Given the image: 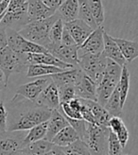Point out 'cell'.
Instances as JSON below:
<instances>
[{
  "instance_id": "6da1fadb",
  "label": "cell",
  "mask_w": 138,
  "mask_h": 155,
  "mask_svg": "<svg viewBox=\"0 0 138 155\" xmlns=\"http://www.w3.org/2000/svg\"><path fill=\"white\" fill-rule=\"evenodd\" d=\"M52 110L15 95L8 111V131L28 130L34 126L48 121Z\"/></svg>"
},
{
  "instance_id": "7a4b0ae2",
  "label": "cell",
  "mask_w": 138,
  "mask_h": 155,
  "mask_svg": "<svg viewBox=\"0 0 138 155\" xmlns=\"http://www.w3.org/2000/svg\"><path fill=\"white\" fill-rule=\"evenodd\" d=\"M60 18V14L56 12L52 16L43 19L36 20L28 23L26 26L18 30L20 35H22L27 40L40 45L48 49L50 44L49 41V30L52 25Z\"/></svg>"
},
{
  "instance_id": "3957f363",
  "label": "cell",
  "mask_w": 138,
  "mask_h": 155,
  "mask_svg": "<svg viewBox=\"0 0 138 155\" xmlns=\"http://www.w3.org/2000/svg\"><path fill=\"white\" fill-rule=\"evenodd\" d=\"M121 71L122 66L108 59L102 79L97 85V101L100 105H105L113 91L116 89L120 80Z\"/></svg>"
},
{
  "instance_id": "277c9868",
  "label": "cell",
  "mask_w": 138,
  "mask_h": 155,
  "mask_svg": "<svg viewBox=\"0 0 138 155\" xmlns=\"http://www.w3.org/2000/svg\"><path fill=\"white\" fill-rule=\"evenodd\" d=\"M110 129L99 124L88 123L83 140L91 155H108V136Z\"/></svg>"
},
{
  "instance_id": "5b68a950",
  "label": "cell",
  "mask_w": 138,
  "mask_h": 155,
  "mask_svg": "<svg viewBox=\"0 0 138 155\" xmlns=\"http://www.w3.org/2000/svg\"><path fill=\"white\" fill-rule=\"evenodd\" d=\"M27 12L28 0H10L7 12L0 22V27L11 28L18 31L30 22Z\"/></svg>"
},
{
  "instance_id": "8992f818",
  "label": "cell",
  "mask_w": 138,
  "mask_h": 155,
  "mask_svg": "<svg viewBox=\"0 0 138 155\" xmlns=\"http://www.w3.org/2000/svg\"><path fill=\"white\" fill-rule=\"evenodd\" d=\"M28 65L27 54L15 52L9 45L0 50V68L5 74L7 82L12 74L24 72L28 70Z\"/></svg>"
},
{
  "instance_id": "52a82bcc",
  "label": "cell",
  "mask_w": 138,
  "mask_h": 155,
  "mask_svg": "<svg viewBox=\"0 0 138 155\" xmlns=\"http://www.w3.org/2000/svg\"><path fill=\"white\" fill-rule=\"evenodd\" d=\"M108 58L100 54H79L78 66L97 85L100 82Z\"/></svg>"
},
{
  "instance_id": "ba28073f",
  "label": "cell",
  "mask_w": 138,
  "mask_h": 155,
  "mask_svg": "<svg viewBox=\"0 0 138 155\" xmlns=\"http://www.w3.org/2000/svg\"><path fill=\"white\" fill-rule=\"evenodd\" d=\"M7 37H8V45L17 53L20 54H28V53H48V50L44 46L32 43L22 35L19 34L17 30L11 28H7Z\"/></svg>"
},
{
  "instance_id": "9c48e42d",
  "label": "cell",
  "mask_w": 138,
  "mask_h": 155,
  "mask_svg": "<svg viewBox=\"0 0 138 155\" xmlns=\"http://www.w3.org/2000/svg\"><path fill=\"white\" fill-rule=\"evenodd\" d=\"M24 130L0 131V155H13L24 149Z\"/></svg>"
},
{
  "instance_id": "30bf717a",
  "label": "cell",
  "mask_w": 138,
  "mask_h": 155,
  "mask_svg": "<svg viewBox=\"0 0 138 155\" xmlns=\"http://www.w3.org/2000/svg\"><path fill=\"white\" fill-rule=\"evenodd\" d=\"M74 86L76 97L97 101V84L80 68L77 70Z\"/></svg>"
},
{
  "instance_id": "8fae6325",
  "label": "cell",
  "mask_w": 138,
  "mask_h": 155,
  "mask_svg": "<svg viewBox=\"0 0 138 155\" xmlns=\"http://www.w3.org/2000/svg\"><path fill=\"white\" fill-rule=\"evenodd\" d=\"M104 28L97 27L79 48V54H100L104 48Z\"/></svg>"
},
{
  "instance_id": "7c38bea8",
  "label": "cell",
  "mask_w": 138,
  "mask_h": 155,
  "mask_svg": "<svg viewBox=\"0 0 138 155\" xmlns=\"http://www.w3.org/2000/svg\"><path fill=\"white\" fill-rule=\"evenodd\" d=\"M51 79H38L34 81L23 84L16 89L17 96H20L26 99H28L32 102H36L38 97L43 92V90L48 86Z\"/></svg>"
},
{
  "instance_id": "4fadbf2b",
  "label": "cell",
  "mask_w": 138,
  "mask_h": 155,
  "mask_svg": "<svg viewBox=\"0 0 138 155\" xmlns=\"http://www.w3.org/2000/svg\"><path fill=\"white\" fill-rule=\"evenodd\" d=\"M64 28L71 34L77 45H79V48L94 30L93 28H91L85 22L79 18L71 22L64 23Z\"/></svg>"
},
{
  "instance_id": "5bb4252c",
  "label": "cell",
  "mask_w": 138,
  "mask_h": 155,
  "mask_svg": "<svg viewBox=\"0 0 138 155\" xmlns=\"http://www.w3.org/2000/svg\"><path fill=\"white\" fill-rule=\"evenodd\" d=\"M36 103L42 105L44 107H47L50 110H55L60 108V97H59V91L56 86V84L52 81L45 87L43 92L38 97Z\"/></svg>"
},
{
  "instance_id": "9a60e30c",
  "label": "cell",
  "mask_w": 138,
  "mask_h": 155,
  "mask_svg": "<svg viewBox=\"0 0 138 155\" xmlns=\"http://www.w3.org/2000/svg\"><path fill=\"white\" fill-rule=\"evenodd\" d=\"M50 54L55 56L60 61H64L66 64L78 66L79 61V46L78 45H64L61 44L57 48L49 51Z\"/></svg>"
},
{
  "instance_id": "2e32d148",
  "label": "cell",
  "mask_w": 138,
  "mask_h": 155,
  "mask_svg": "<svg viewBox=\"0 0 138 155\" xmlns=\"http://www.w3.org/2000/svg\"><path fill=\"white\" fill-rule=\"evenodd\" d=\"M57 11H54L45 5L43 0H28V17L29 21L43 20L52 16Z\"/></svg>"
},
{
  "instance_id": "e0dca14e",
  "label": "cell",
  "mask_w": 138,
  "mask_h": 155,
  "mask_svg": "<svg viewBox=\"0 0 138 155\" xmlns=\"http://www.w3.org/2000/svg\"><path fill=\"white\" fill-rule=\"evenodd\" d=\"M28 61L29 64H47L54 65L62 69H71L74 68L73 65L66 64L64 61H60L55 56H53L49 52L48 53H28L27 54Z\"/></svg>"
},
{
  "instance_id": "ac0fdd59",
  "label": "cell",
  "mask_w": 138,
  "mask_h": 155,
  "mask_svg": "<svg viewBox=\"0 0 138 155\" xmlns=\"http://www.w3.org/2000/svg\"><path fill=\"white\" fill-rule=\"evenodd\" d=\"M103 38H104V48L102 53L106 58H108L113 61H116L120 66H124L127 64L126 60L124 59L123 55L120 51L119 46L114 41L113 37L109 35L104 30L103 33Z\"/></svg>"
},
{
  "instance_id": "d6986e66",
  "label": "cell",
  "mask_w": 138,
  "mask_h": 155,
  "mask_svg": "<svg viewBox=\"0 0 138 155\" xmlns=\"http://www.w3.org/2000/svg\"><path fill=\"white\" fill-rule=\"evenodd\" d=\"M48 130L47 134H45V140L51 141L61 130H63L66 126L69 125V123L65 116L59 111V109L52 110L51 115L48 118Z\"/></svg>"
},
{
  "instance_id": "ffe728a7",
  "label": "cell",
  "mask_w": 138,
  "mask_h": 155,
  "mask_svg": "<svg viewBox=\"0 0 138 155\" xmlns=\"http://www.w3.org/2000/svg\"><path fill=\"white\" fill-rule=\"evenodd\" d=\"M58 13L64 23L79 18V0H64L59 8Z\"/></svg>"
},
{
  "instance_id": "44dd1931",
  "label": "cell",
  "mask_w": 138,
  "mask_h": 155,
  "mask_svg": "<svg viewBox=\"0 0 138 155\" xmlns=\"http://www.w3.org/2000/svg\"><path fill=\"white\" fill-rule=\"evenodd\" d=\"M81 99H82V101L89 107V109L91 110L92 114H93V115H94L97 124L108 127L111 115L108 112H107V110L104 108V106L100 105L97 101H95V100L84 99V98H81Z\"/></svg>"
},
{
  "instance_id": "7402d4cb",
  "label": "cell",
  "mask_w": 138,
  "mask_h": 155,
  "mask_svg": "<svg viewBox=\"0 0 138 155\" xmlns=\"http://www.w3.org/2000/svg\"><path fill=\"white\" fill-rule=\"evenodd\" d=\"M117 45L119 46L120 51L123 55L126 63H132L138 58V42L126 40L122 38H113Z\"/></svg>"
},
{
  "instance_id": "603a6c76",
  "label": "cell",
  "mask_w": 138,
  "mask_h": 155,
  "mask_svg": "<svg viewBox=\"0 0 138 155\" xmlns=\"http://www.w3.org/2000/svg\"><path fill=\"white\" fill-rule=\"evenodd\" d=\"M79 139H80V136L77 134V131L70 125H68L63 130H61L59 133L53 137L51 142L58 147L64 148V147H66L68 145L74 143L75 141L79 140Z\"/></svg>"
},
{
  "instance_id": "cb8c5ba5",
  "label": "cell",
  "mask_w": 138,
  "mask_h": 155,
  "mask_svg": "<svg viewBox=\"0 0 138 155\" xmlns=\"http://www.w3.org/2000/svg\"><path fill=\"white\" fill-rule=\"evenodd\" d=\"M108 127L113 134H117L119 142L125 148L129 141V130L120 116H111Z\"/></svg>"
},
{
  "instance_id": "d4e9b609",
  "label": "cell",
  "mask_w": 138,
  "mask_h": 155,
  "mask_svg": "<svg viewBox=\"0 0 138 155\" xmlns=\"http://www.w3.org/2000/svg\"><path fill=\"white\" fill-rule=\"evenodd\" d=\"M65 69H62L54 65L47 64H29L27 70L28 78H37L44 76H51L60 72L64 71ZM67 70V69H66Z\"/></svg>"
},
{
  "instance_id": "484cf974",
  "label": "cell",
  "mask_w": 138,
  "mask_h": 155,
  "mask_svg": "<svg viewBox=\"0 0 138 155\" xmlns=\"http://www.w3.org/2000/svg\"><path fill=\"white\" fill-rule=\"evenodd\" d=\"M104 108L110 114L111 116H121L122 111H123V106L121 104L119 89L117 85L116 89L113 91L110 97L107 100L104 105Z\"/></svg>"
},
{
  "instance_id": "4316f807",
  "label": "cell",
  "mask_w": 138,
  "mask_h": 155,
  "mask_svg": "<svg viewBox=\"0 0 138 155\" xmlns=\"http://www.w3.org/2000/svg\"><path fill=\"white\" fill-rule=\"evenodd\" d=\"M64 23L62 19H61V17L52 25V27L49 30L50 44L48 48V52L61 45V42H62V37H63V32H64Z\"/></svg>"
},
{
  "instance_id": "83f0119b",
  "label": "cell",
  "mask_w": 138,
  "mask_h": 155,
  "mask_svg": "<svg viewBox=\"0 0 138 155\" xmlns=\"http://www.w3.org/2000/svg\"><path fill=\"white\" fill-rule=\"evenodd\" d=\"M54 147L55 145L51 141L45 140V139H41V140H38L27 145L23 150L31 155H44L49 150H51Z\"/></svg>"
},
{
  "instance_id": "f1b7e54d",
  "label": "cell",
  "mask_w": 138,
  "mask_h": 155,
  "mask_svg": "<svg viewBox=\"0 0 138 155\" xmlns=\"http://www.w3.org/2000/svg\"><path fill=\"white\" fill-rule=\"evenodd\" d=\"M47 130H48V122H43L41 124L34 126L33 128L28 130V133L26 134L24 138V146L41 140V139H44L45 134H47ZM24 147V148H25Z\"/></svg>"
},
{
  "instance_id": "f546056e",
  "label": "cell",
  "mask_w": 138,
  "mask_h": 155,
  "mask_svg": "<svg viewBox=\"0 0 138 155\" xmlns=\"http://www.w3.org/2000/svg\"><path fill=\"white\" fill-rule=\"evenodd\" d=\"M130 77H131V75H130V71L127 65L122 66L121 76H120V80H119L117 86L119 89L121 104L123 107L126 102V99L129 94V90H130Z\"/></svg>"
},
{
  "instance_id": "4dcf8cb0",
  "label": "cell",
  "mask_w": 138,
  "mask_h": 155,
  "mask_svg": "<svg viewBox=\"0 0 138 155\" xmlns=\"http://www.w3.org/2000/svg\"><path fill=\"white\" fill-rule=\"evenodd\" d=\"M79 19L84 21L94 29L97 28L93 14L91 12L88 0H79Z\"/></svg>"
},
{
  "instance_id": "1f68e13d",
  "label": "cell",
  "mask_w": 138,
  "mask_h": 155,
  "mask_svg": "<svg viewBox=\"0 0 138 155\" xmlns=\"http://www.w3.org/2000/svg\"><path fill=\"white\" fill-rule=\"evenodd\" d=\"M62 149L65 155H91L86 143L80 139Z\"/></svg>"
},
{
  "instance_id": "d6a6232c",
  "label": "cell",
  "mask_w": 138,
  "mask_h": 155,
  "mask_svg": "<svg viewBox=\"0 0 138 155\" xmlns=\"http://www.w3.org/2000/svg\"><path fill=\"white\" fill-rule=\"evenodd\" d=\"M91 12L97 27H101L105 20L104 8L101 0H88Z\"/></svg>"
},
{
  "instance_id": "836d02e7",
  "label": "cell",
  "mask_w": 138,
  "mask_h": 155,
  "mask_svg": "<svg viewBox=\"0 0 138 155\" xmlns=\"http://www.w3.org/2000/svg\"><path fill=\"white\" fill-rule=\"evenodd\" d=\"M124 147L121 145L116 134L110 130L108 136V155H122Z\"/></svg>"
},
{
  "instance_id": "e575fe53",
  "label": "cell",
  "mask_w": 138,
  "mask_h": 155,
  "mask_svg": "<svg viewBox=\"0 0 138 155\" xmlns=\"http://www.w3.org/2000/svg\"><path fill=\"white\" fill-rule=\"evenodd\" d=\"M66 117V116H65ZM69 125H70L79 134L80 140H83L84 135L86 133V128H87V122L83 119H74V118H69L66 117Z\"/></svg>"
},
{
  "instance_id": "d590c367",
  "label": "cell",
  "mask_w": 138,
  "mask_h": 155,
  "mask_svg": "<svg viewBox=\"0 0 138 155\" xmlns=\"http://www.w3.org/2000/svg\"><path fill=\"white\" fill-rule=\"evenodd\" d=\"M81 100V108H80V114H81V117L83 120H85L86 122L88 123H94V124H97L96 120H95V117L93 114H92L91 110L89 109V107L82 101V99L80 98Z\"/></svg>"
},
{
  "instance_id": "8d00e7d4",
  "label": "cell",
  "mask_w": 138,
  "mask_h": 155,
  "mask_svg": "<svg viewBox=\"0 0 138 155\" xmlns=\"http://www.w3.org/2000/svg\"><path fill=\"white\" fill-rule=\"evenodd\" d=\"M8 125V110L3 102H0V131H7Z\"/></svg>"
},
{
  "instance_id": "74e56055",
  "label": "cell",
  "mask_w": 138,
  "mask_h": 155,
  "mask_svg": "<svg viewBox=\"0 0 138 155\" xmlns=\"http://www.w3.org/2000/svg\"><path fill=\"white\" fill-rule=\"evenodd\" d=\"M61 44L64 45H77V44L74 41L73 37L71 36V34L69 33V31L65 28H64V32H63L62 42H61Z\"/></svg>"
},
{
  "instance_id": "f35d334b",
  "label": "cell",
  "mask_w": 138,
  "mask_h": 155,
  "mask_svg": "<svg viewBox=\"0 0 138 155\" xmlns=\"http://www.w3.org/2000/svg\"><path fill=\"white\" fill-rule=\"evenodd\" d=\"M8 45V37L6 28L0 27V50Z\"/></svg>"
},
{
  "instance_id": "ab89813d",
  "label": "cell",
  "mask_w": 138,
  "mask_h": 155,
  "mask_svg": "<svg viewBox=\"0 0 138 155\" xmlns=\"http://www.w3.org/2000/svg\"><path fill=\"white\" fill-rule=\"evenodd\" d=\"M64 1V0H43V2L47 5L50 9L57 11L58 8L62 5V3Z\"/></svg>"
},
{
  "instance_id": "60d3db41",
  "label": "cell",
  "mask_w": 138,
  "mask_h": 155,
  "mask_svg": "<svg viewBox=\"0 0 138 155\" xmlns=\"http://www.w3.org/2000/svg\"><path fill=\"white\" fill-rule=\"evenodd\" d=\"M8 86V82L6 81V77L4 72L2 71V69L0 68V91L4 90Z\"/></svg>"
},
{
  "instance_id": "b9f144b4",
  "label": "cell",
  "mask_w": 138,
  "mask_h": 155,
  "mask_svg": "<svg viewBox=\"0 0 138 155\" xmlns=\"http://www.w3.org/2000/svg\"><path fill=\"white\" fill-rule=\"evenodd\" d=\"M10 0H3V1L0 3V16L4 15L7 12L8 9V5H9Z\"/></svg>"
},
{
  "instance_id": "7bdbcfd3",
  "label": "cell",
  "mask_w": 138,
  "mask_h": 155,
  "mask_svg": "<svg viewBox=\"0 0 138 155\" xmlns=\"http://www.w3.org/2000/svg\"><path fill=\"white\" fill-rule=\"evenodd\" d=\"M13 155H31V154H29L28 152H27V151H25L24 150H20L19 151H17L15 154H13Z\"/></svg>"
},
{
  "instance_id": "ee69618b",
  "label": "cell",
  "mask_w": 138,
  "mask_h": 155,
  "mask_svg": "<svg viewBox=\"0 0 138 155\" xmlns=\"http://www.w3.org/2000/svg\"><path fill=\"white\" fill-rule=\"evenodd\" d=\"M3 16H4V15H1V16H0V22H1V20H2V18H3Z\"/></svg>"
},
{
  "instance_id": "f6af8a7d",
  "label": "cell",
  "mask_w": 138,
  "mask_h": 155,
  "mask_svg": "<svg viewBox=\"0 0 138 155\" xmlns=\"http://www.w3.org/2000/svg\"><path fill=\"white\" fill-rule=\"evenodd\" d=\"M2 1H3V0H0V3H1V2H2Z\"/></svg>"
},
{
  "instance_id": "bcb514c9",
  "label": "cell",
  "mask_w": 138,
  "mask_h": 155,
  "mask_svg": "<svg viewBox=\"0 0 138 155\" xmlns=\"http://www.w3.org/2000/svg\"><path fill=\"white\" fill-rule=\"evenodd\" d=\"M2 101V100H1V98H0V102H1Z\"/></svg>"
},
{
  "instance_id": "7dc6e473",
  "label": "cell",
  "mask_w": 138,
  "mask_h": 155,
  "mask_svg": "<svg viewBox=\"0 0 138 155\" xmlns=\"http://www.w3.org/2000/svg\"><path fill=\"white\" fill-rule=\"evenodd\" d=\"M122 155H123V154H122ZM124 155H129V154H124Z\"/></svg>"
}]
</instances>
